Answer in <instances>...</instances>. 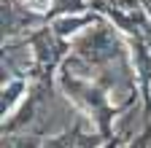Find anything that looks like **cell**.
Returning <instances> with one entry per match:
<instances>
[{
  "label": "cell",
  "mask_w": 151,
  "mask_h": 148,
  "mask_svg": "<svg viewBox=\"0 0 151 148\" xmlns=\"http://www.w3.org/2000/svg\"><path fill=\"white\" fill-rule=\"evenodd\" d=\"M49 3H51V0H27V6H30L32 11H46Z\"/></svg>",
  "instance_id": "obj_1"
}]
</instances>
